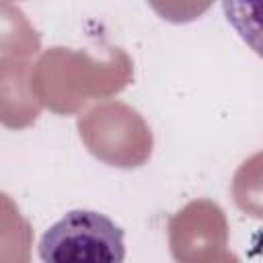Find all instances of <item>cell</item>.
<instances>
[{
	"label": "cell",
	"mask_w": 263,
	"mask_h": 263,
	"mask_svg": "<svg viewBox=\"0 0 263 263\" xmlns=\"http://www.w3.org/2000/svg\"><path fill=\"white\" fill-rule=\"evenodd\" d=\"M45 263H121L123 230L95 210H72L51 224L39 240Z\"/></svg>",
	"instance_id": "cell-1"
},
{
	"label": "cell",
	"mask_w": 263,
	"mask_h": 263,
	"mask_svg": "<svg viewBox=\"0 0 263 263\" xmlns=\"http://www.w3.org/2000/svg\"><path fill=\"white\" fill-rule=\"evenodd\" d=\"M148 4L160 18L181 25L199 18L208 12L214 0H148Z\"/></svg>",
	"instance_id": "cell-2"
}]
</instances>
